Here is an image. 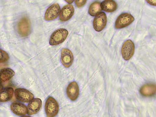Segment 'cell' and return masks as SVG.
<instances>
[{"label":"cell","mask_w":156,"mask_h":117,"mask_svg":"<svg viewBox=\"0 0 156 117\" xmlns=\"http://www.w3.org/2000/svg\"><path fill=\"white\" fill-rule=\"evenodd\" d=\"M45 109L47 117H55L59 112L58 104L54 98L49 97L46 101Z\"/></svg>","instance_id":"cell-1"},{"label":"cell","mask_w":156,"mask_h":117,"mask_svg":"<svg viewBox=\"0 0 156 117\" xmlns=\"http://www.w3.org/2000/svg\"><path fill=\"white\" fill-rule=\"evenodd\" d=\"M68 31L66 29H58L52 34L51 36L49 44L52 46L59 45L64 41L67 38Z\"/></svg>","instance_id":"cell-2"},{"label":"cell","mask_w":156,"mask_h":117,"mask_svg":"<svg viewBox=\"0 0 156 117\" xmlns=\"http://www.w3.org/2000/svg\"><path fill=\"white\" fill-rule=\"evenodd\" d=\"M134 20V18L131 14L124 13L117 18L115 22V27L118 29L125 28L131 24Z\"/></svg>","instance_id":"cell-3"},{"label":"cell","mask_w":156,"mask_h":117,"mask_svg":"<svg viewBox=\"0 0 156 117\" xmlns=\"http://www.w3.org/2000/svg\"><path fill=\"white\" fill-rule=\"evenodd\" d=\"M18 29L20 34L22 37L28 36L30 32L31 27L29 20L27 17H22L19 21Z\"/></svg>","instance_id":"cell-4"},{"label":"cell","mask_w":156,"mask_h":117,"mask_svg":"<svg viewBox=\"0 0 156 117\" xmlns=\"http://www.w3.org/2000/svg\"><path fill=\"white\" fill-rule=\"evenodd\" d=\"M135 46L133 42L131 40L126 41L123 44L121 50L124 59L128 60L131 59L134 53Z\"/></svg>","instance_id":"cell-5"},{"label":"cell","mask_w":156,"mask_h":117,"mask_svg":"<svg viewBox=\"0 0 156 117\" xmlns=\"http://www.w3.org/2000/svg\"><path fill=\"white\" fill-rule=\"evenodd\" d=\"M15 94L17 99L23 103L29 102L34 98V95L30 91L23 88L16 89L15 91Z\"/></svg>","instance_id":"cell-6"},{"label":"cell","mask_w":156,"mask_h":117,"mask_svg":"<svg viewBox=\"0 0 156 117\" xmlns=\"http://www.w3.org/2000/svg\"><path fill=\"white\" fill-rule=\"evenodd\" d=\"M107 21V17L105 13L100 12L96 16L93 21L94 29L97 32L101 31L106 27Z\"/></svg>","instance_id":"cell-7"},{"label":"cell","mask_w":156,"mask_h":117,"mask_svg":"<svg viewBox=\"0 0 156 117\" xmlns=\"http://www.w3.org/2000/svg\"><path fill=\"white\" fill-rule=\"evenodd\" d=\"M60 6L58 3L51 5L46 11L44 16L45 20L50 21L56 19L60 14Z\"/></svg>","instance_id":"cell-8"},{"label":"cell","mask_w":156,"mask_h":117,"mask_svg":"<svg viewBox=\"0 0 156 117\" xmlns=\"http://www.w3.org/2000/svg\"><path fill=\"white\" fill-rule=\"evenodd\" d=\"M72 52L69 49L63 48L61 51V61L63 66L66 68L70 67L73 61Z\"/></svg>","instance_id":"cell-9"},{"label":"cell","mask_w":156,"mask_h":117,"mask_svg":"<svg viewBox=\"0 0 156 117\" xmlns=\"http://www.w3.org/2000/svg\"><path fill=\"white\" fill-rule=\"evenodd\" d=\"M67 95L72 101H76L80 94V88L76 82L71 83L68 85L66 90Z\"/></svg>","instance_id":"cell-10"},{"label":"cell","mask_w":156,"mask_h":117,"mask_svg":"<svg viewBox=\"0 0 156 117\" xmlns=\"http://www.w3.org/2000/svg\"><path fill=\"white\" fill-rule=\"evenodd\" d=\"M74 8L72 5L68 4L64 6L60 12L59 20L62 22L67 21L73 16L74 13Z\"/></svg>","instance_id":"cell-11"},{"label":"cell","mask_w":156,"mask_h":117,"mask_svg":"<svg viewBox=\"0 0 156 117\" xmlns=\"http://www.w3.org/2000/svg\"><path fill=\"white\" fill-rule=\"evenodd\" d=\"M42 105L41 99L35 98L32 100L29 103L27 107V113L32 115L37 113L41 109Z\"/></svg>","instance_id":"cell-12"},{"label":"cell","mask_w":156,"mask_h":117,"mask_svg":"<svg viewBox=\"0 0 156 117\" xmlns=\"http://www.w3.org/2000/svg\"><path fill=\"white\" fill-rule=\"evenodd\" d=\"M12 111L19 116L27 115L28 112L27 108L24 104L19 102L13 103L10 106Z\"/></svg>","instance_id":"cell-13"},{"label":"cell","mask_w":156,"mask_h":117,"mask_svg":"<svg viewBox=\"0 0 156 117\" xmlns=\"http://www.w3.org/2000/svg\"><path fill=\"white\" fill-rule=\"evenodd\" d=\"M101 9L108 12H112L116 10L118 5L114 1L107 0L104 1L101 4Z\"/></svg>","instance_id":"cell-14"},{"label":"cell","mask_w":156,"mask_h":117,"mask_svg":"<svg viewBox=\"0 0 156 117\" xmlns=\"http://www.w3.org/2000/svg\"><path fill=\"white\" fill-rule=\"evenodd\" d=\"M13 70L9 69H4L0 71V83L7 82L10 80L15 75Z\"/></svg>","instance_id":"cell-15"},{"label":"cell","mask_w":156,"mask_h":117,"mask_svg":"<svg viewBox=\"0 0 156 117\" xmlns=\"http://www.w3.org/2000/svg\"><path fill=\"white\" fill-rule=\"evenodd\" d=\"M140 92L144 96H152L156 93V86L153 84H146L141 88Z\"/></svg>","instance_id":"cell-16"},{"label":"cell","mask_w":156,"mask_h":117,"mask_svg":"<svg viewBox=\"0 0 156 117\" xmlns=\"http://www.w3.org/2000/svg\"><path fill=\"white\" fill-rule=\"evenodd\" d=\"M14 90L11 87H7L0 92V101L6 102L12 99L13 95Z\"/></svg>","instance_id":"cell-17"},{"label":"cell","mask_w":156,"mask_h":117,"mask_svg":"<svg viewBox=\"0 0 156 117\" xmlns=\"http://www.w3.org/2000/svg\"><path fill=\"white\" fill-rule=\"evenodd\" d=\"M101 4L100 2H96L91 5L89 9V14L95 16L100 13L102 11Z\"/></svg>","instance_id":"cell-18"},{"label":"cell","mask_w":156,"mask_h":117,"mask_svg":"<svg viewBox=\"0 0 156 117\" xmlns=\"http://www.w3.org/2000/svg\"><path fill=\"white\" fill-rule=\"evenodd\" d=\"M8 54L5 51L0 49V63L5 62L9 59Z\"/></svg>","instance_id":"cell-19"},{"label":"cell","mask_w":156,"mask_h":117,"mask_svg":"<svg viewBox=\"0 0 156 117\" xmlns=\"http://www.w3.org/2000/svg\"><path fill=\"white\" fill-rule=\"evenodd\" d=\"M87 1H75V3L76 6L79 8H81L86 3Z\"/></svg>","instance_id":"cell-20"},{"label":"cell","mask_w":156,"mask_h":117,"mask_svg":"<svg viewBox=\"0 0 156 117\" xmlns=\"http://www.w3.org/2000/svg\"><path fill=\"white\" fill-rule=\"evenodd\" d=\"M149 4L153 5L156 6V1H146Z\"/></svg>","instance_id":"cell-21"},{"label":"cell","mask_w":156,"mask_h":117,"mask_svg":"<svg viewBox=\"0 0 156 117\" xmlns=\"http://www.w3.org/2000/svg\"><path fill=\"white\" fill-rule=\"evenodd\" d=\"M66 2L69 4H71L73 3L74 2V1H66Z\"/></svg>","instance_id":"cell-22"},{"label":"cell","mask_w":156,"mask_h":117,"mask_svg":"<svg viewBox=\"0 0 156 117\" xmlns=\"http://www.w3.org/2000/svg\"><path fill=\"white\" fill-rule=\"evenodd\" d=\"M3 88V87L2 85L0 83V92L2 90V89Z\"/></svg>","instance_id":"cell-23"},{"label":"cell","mask_w":156,"mask_h":117,"mask_svg":"<svg viewBox=\"0 0 156 117\" xmlns=\"http://www.w3.org/2000/svg\"><path fill=\"white\" fill-rule=\"evenodd\" d=\"M21 117H31L30 116H22Z\"/></svg>","instance_id":"cell-24"}]
</instances>
